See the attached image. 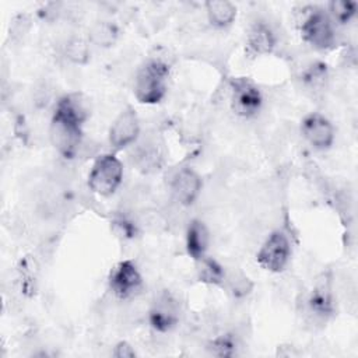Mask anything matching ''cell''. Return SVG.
Here are the masks:
<instances>
[{"label": "cell", "instance_id": "10", "mask_svg": "<svg viewBox=\"0 0 358 358\" xmlns=\"http://www.w3.org/2000/svg\"><path fill=\"white\" fill-rule=\"evenodd\" d=\"M301 133L303 138L319 151L329 150L336 138L333 123L322 113L312 112L302 119Z\"/></svg>", "mask_w": 358, "mask_h": 358}, {"label": "cell", "instance_id": "16", "mask_svg": "<svg viewBox=\"0 0 358 358\" xmlns=\"http://www.w3.org/2000/svg\"><path fill=\"white\" fill-rule=\"evenodd\" d=\"M236 6L228 0H210L206 3L208 22L218 29L231 27L236 18Z\"/></svg>", "mask_w": 358, "mask_h": 358}, {"label": "cell", "instance_id": "9", "mask_svg": "<svg viewBox=\"0 0 358 358\" xmlns=\"http://www.w3.org/2000/svg\"><path fill=\"white\" fill-rule=\"evenodd\" d=\"M141 126L136 110L131 106H126L112 122L108 138L109 144L115 151L133 147L140 138Z\"/></svg>", "mask_w": 358, "mask_h": 358}, {"label": "cell", "instance_id": "18", "mask_svg": "<svg viewBox=\"0 0 358 358\" xmlns=\"http://www.w3.org/2000/svg\"><path fill=\"white\" fill-rule=\"evenodd\" d=\"M197 263V275L201 282L210 284V285H221L224 282L225 277V267H222L217 260L204 256Z\"/></svg>", "mask_w": 358, "mask_h": 358}, {"label": "cell", "instance_id": "8", "mask_svg": "<svg viewBox=\"0 0 358 358\" xmlns=\"http://www.w3.org/2000/svg\"><path fill=\"white\" fill-rule=\"evenodd\" d=\"M231 108L242 117L256 116L263 106L260 88L248 77H235L229 83Z\"/></svg>", "mask_w": 358, "mask_h": 358}, {"label": "cell", "instance_id": "22", "mask_svg": "<svg viewBox=\"0 0 358 358\" xmlns=\"http://www.w3.org/2000/svg\"><path fill=\"white\" fill-rule=\"evenodd\" d=\"M222 287H225L234 296H245L252 289V282L241 271H227Z\"/></svg>", "mask_w": 358, "mask_h": 358}, {"label": "cell", "instance_id": "12", "mask_svg": "<svg viewBox=\"0 0 358 358\" xmlns=\"http://www.w3.org/2000/svg\"><path fill=\"white\" fill-rule=\"evenodd\" d=\"M306 308L310 316L317 320H327L334 313V296L330 280L323 275L306 299Z\"/></svg>", "mask_w": 358, "mask_h": 358}, {"label": "cell", "instance_id": "20", "mask_svg": "<svg viewBox=\"0 0 358 358\" xmlns=\"http://www.w3.org/2000/svg\"><path fill=\"white\" fill-rule=\"evenodd\" d=\"M90 56H91V49H90V42L87 39L80 36H73L66 42L64 57L70 63L84 66L88 63Z\"/></svg>", "mask_w": 358, "mask_h": 358}, {"label": "cell", "instance_id": "11", "mask_svg": "<svg viewBox=\"0 0 358 358\" xmlns=\"http://www.w3.org/2000/svg\"><path fill=\"white\" fill-rule=\"evenodd\" d=\"M203 187L201 176L190 166L180 168L171 179L169 189L173 200L183 207L192 206L200 196Z\"/></svg>", "mask_w": 358, "mask_h": 358}, {"label": "cell", "instance_id": "19", "mask_svg": "<svg viewBox=\"0 0 358 358\" xmlns=\"http://www.w3.org/2000/svg\"><path fill=\"white\" fill-rule=\"evenodd\" d=\"M327 77V66L322 62H312L309 66H306V69L302 70L301 74L302 84L312 91H320L326 85Z\"/></svg>", "mask_w": 358, "mask_h": 358}, {"label": "cell", "instance_id": "14", "mask_svg": "<svg viewBox=\"0 0 358 358\" xmlns=\"http://www.w3.org/2000/svg\"><path fill=\"white\" fill-rule=\"evenodd\" d=\"M133 147V162L140 171L150 173L161 168L165 157L162 145L157 141V138L148 137L140 143L137 140Z\"/></svg>", "mask_w": 358, "mask_h": 358}, {"label": "cell", "instance_id": "23", "mask_svg": "<svg viewBox=\"0 0 358 358\" xmlns=\"http://www.w3.org/2000/svg\"><path fill=\"white\" fill-rule=\"evenodd\" d=\"M208 348L213 355L232 357L236 352V341L231 337V334H222L213 338L208 344Z\"/></svg>", "mask_w": 358, "mask_h": 358}, {"label": "cell", "instance_id": "6", "mask_svg": "<svg viewBox=\"0 0 358 358\" xmlns=\"http://www.w3.org/2000/svg\"><path fill=\"white\" fill-rule=\"evenodd\" d=\"M147 319L151 329L158 333L173 330L180 320V303L178 298L166 289L155 294L147 310Z\"/></svg>", "mask_w": 358, "mask_h": 358}, {"label": "cell", "instance_id": "17", "mask_svg": "<svg viewBox=\"0 0 358 358\" xmlns=\"http://www.w3.org/2000/svg\"><path fill=\"white\" fill-rule=\"evenodd\" d=\"M117 39H119V28L112 21H106V20L95 21L88 29V42L98 48H102V49L112 48Z\"/></svg>", "mask_w": 358, "mask_h": 358}, {"label": "cell", "instance_id": "21", "mask_svg": "<svg viewBox=\"0 0 358 358\" xmlns=\"http://www.w3.org/2000/svg\"><path fill=\"white\" fill-rule=\"evenodd\" d=\"M357 3L351 0H333L327 4V14L334 24L345 25L357 14Z\"/></svg>", "mask_w": 358, "mask_h": 358}, {"label": "cell", "instance_id": "1", "mask_svg": "<svg viewBox=\"0 0 358 358\" xmlns=\"http://www.w3.org/2000/svg\"><path fill=\"white\" fill-rule=\"evenodd\" d=\"M88 116V101L78 92L66 94L56 101L49 124V138L62 157L77 155L83 143V126Z\"/></svg>", "mask_w": 358, "mask_h": 358}, {"label": "cell", "instance_id": "5", "mask_svg": "<svg viewBox=\"0 0 358 358\" xmlns=\"http://www.w3.org/2000/svg\"><path fill=\"white\" fill-rule=\"evenodd\" d=\"M292 248L288 235L281 231H273L257 250L256 262L270 273H281L289 263Z\"/></svg>", "mask_w": 358, "mask_h": 358}, {"label": "cell", "instance_id": "25", "mask_svg": "<svg viewBox=\"0 0 358 358\" xmlns=\"http://www.w3.org/2000/svg\"><path fill=\"white\" fill-rule=\"evenodd\" d=\"M112 354L116 358H131V357H136V350L127 341H119L115 345Z\"/></svg>", "mask_w": 358, "mask_h": 358}, {"label": "cell", "instance_id": "3", "mask_svg": "<svg viewBox=\"0 0 358 358\" xmlns=\"http://www.w3.org/2000/svg\"><path fill=\"white\" fill-rule=\"evenodd\" d=\"M301 21L302 39L316 50H329L336 45V24L322 7H308Z\"/></svg>", "mask_w": 358, "mask_h": 358}, {"label": "cell", "instance_id": "15", "mask_svg": "<svg viewBox=\"0 0 358 358\" xmlns=\"http://www.w3.org/2000/svg\"><path fill=\"white\" fill-rule=\"evenodd\" d=\"M210 245V232L206 224L200 220H192L186 228L185 234V246L187 255L199 262L204 256H207Z\"/></svg>", "mask_w": 358, "mask_h": 358}, {"label": "cell", "instance_id": "13", "mask_svg": "<svg viewBox=\"0 0 358 358\" xmlns=\"http://www.w3.org/2000/svg\"><path fill=\"white\" fill-rule=\"evenodd\" d=\"M277 41L278 39L273 27L264 20H257L250 25L248 31V36H246L248 53L253 56L268 55L275 49Z\"/></svg>", "mask_w": 358, "mask_h": 358}, {"label": "cell", "instance_id": "7", "mask_svg": "<svg viewBox=\"0 0 358 358\" xmlns=\"http://www.w3.org/2000/svg\"><path fill=\"white\" fill-rule=\"evenodd\" d=\"M110 292L120 301L136 298L144 285L143 275L134 262L122 260L116 263L108 277Z\"/></svg>", "mask_w": 358, "mask_h": 358}, {"label": "cell", "instance_id": "24", "mask_svg": "<svg viewBox=\"0 0 358 358\" xmlns=\"http://www.w3.org/2000/svg\"><path fill=\"white\" fill-rule=\"evenodd\" d=\"M113 225L116 227L117 232H119L123 238L130 239V238H134L136 234H137V225H136V222H133V221H130V220H127V218H124V217L115 220V221H113Z\"/></svg>", "mask_w": 358, "mask_h": 358}, {"label": "cell", "instance_id": "4", "mask_svg": "<svg viewBox=\"0 0 358 358\" xmlns=\"http://www.w3.org/2000/svg\"><path fill=\"white\" fill-rule=\"evenodd\" d=\"M123 173V164L115 154H102L96 157L90 169L88 187L101 197H109L122 185Z\"/></svg>", "mask_w": 358, "mask_h": 358}, {"label": "cell", "instance_id": "2", "mask_svg": "<svg viewBox=\"0 0 358 358\" xmlns=\"http://www.w3.org/2000/svg\"><path fill=\"white\" fill-rule=\"evenodd\" d=\"M169 64L161 59H148L138 69L134 78V95L140 103H159L168 90Z\"/></svg>", "mask_w": 358, "mask_h": 358}]
</instances>
